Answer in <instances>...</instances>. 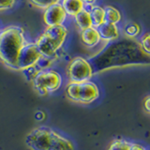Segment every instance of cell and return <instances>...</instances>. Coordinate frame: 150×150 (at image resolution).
Returning <instances> with one entry per match:
<instances>
[{
	"label": "cell",
	"instance_id": "8992f818",
	"mask_svg": "<svg viewBox=\"0 0 150 150\" xmlns=\"http://www.w3.org/2000/svg\"><path fill=\"white\" fill-rule=\"evenodd\" d=\"M55 133L48 127H39L27 134L25 144L32 150H51Z\"/></svg>",
	"mask_w": 150,
	"mask_h": 150
},
{
	"label": "cell",
	"instance_id": "9c48e42d",
	"mask_svg": "<svg viewBox=\"0 0 150 150\" xmlns=\"http://www.w3.org/2000/svg\"><path fill=\"white\" fill-rule=\"evenodd\" d=\"M67 18V13L62 5L56 3L47 8L43 14V21L47 26L62 25Z\"/></svg>",
	"mask_w": 150,
	"mask_h": 150
},
{
	"label": "cell",
	"instance_id": "d4e9b609",
	"mask_svg": "<svg viewBox=\"0 0 150 150\" xmlns=\"http://www.w3.org/2000/svg\"><path fill=\"white\" fill-rule=\"evenodd\" d=\"M82 1L84 4H87V5H92L93 3H95L97 0H82Z\"/></svg>",
	"mask_w": 150,
	"mask_h": 150
},
{
	"label": "cell",
	"instance_id": "e0dca14e",
	"mask_svg": "<svg viewBox=\"0 0 150 150\" xmlns=\"http://www.w3.org/2000/svg\"><path fill=\"white\" fill-rule=\"evenodd\" d=\"M131 144L124 140H116L110 145L109 150H129Z\"/></svg>",
	"mask_w": 150,
	"mask_h": 150
},
{
	"label": "cell",
	"instance_id": "7a4b0ae2",
	"mask_svg": "<svg viewBox=\"0 0 150 150\" xmlns=\"http://www.w3.org/2000/svg\"><path fill=\"white\" fill-rule=\"evenodd\" d=\"M26 44L23 29L17 25H11L0 32V60L13 69H18V56Z\"/></svg>",
	"mask_w": 150,
	"mask_h": 150
},
{
	"label": "cell",
	"instance_id": "8fae6325",
	"mask_svg": "<svg viewBox=\"0 0 150 150\" xmlns=\"http://www.w3.org/2000/svg\"><path fill=\"white\" fill-rule=\"evenodd\" d=\"M81 40L83 43L87 47H95L100 41L101 38L98 29L95 27H89L82 31Z\"/></svg>",
	"mask_w": 150,
	"mask_h": 150
},
{
	"label": "cell",
	"instance_id": "603a6c76",
	"mask_svg": "<svg viewBox=\"0 0 150 150\" xmlns=\"http://www.w3.org/2000/svg\"><path fill=\"white\" fill-rule=\"evenodd\" d=\"M46 117V115H45V112H42V111H38L36 114H35V118L37 120H43L44 118Z\"/></svg>",
	"mask_w": 150,
	"mask_h": 150
},
{
	"label": "cell",
	"instance_id": "ffe728a7",
	"mask_svg": "<svg viewBox=\"0 0 150 150\" xmlns=\"http://www.w3.org/2000/svg\"><path fill=\"white\" fill-rule=\"evenodd\" d=\"M40 70H41L39 67H38L37 65L35 66H32V67L28 68L25 70H23V74L25 75V77L27 78V80H31V81H33V79L35 78V76L38 74V72L40 71Z\"/></svg>",
	"mask_w": 150,
	"mask_h": 150
},
{
	"label": "cell",
	"instance_id": "7c38bea8",
	"mask_svg": "<svg viewBox=\"0 0 150 150\" xmlns=\"http://www.w3.org/2000/svg\"><path fill=\"white\" fill-rule=\"evenodd\" d=\"M62 7L67 15L75 16L84 8V3L82 0H62Z\"/></svg>",
	"mask_w": 150,
	"mask_h": 150
},
{
	"label": "cell",
	"instance_id": "277c9868",
	"mask_svg": "<svg viewBox=\"0 0 150 150\" xmlns=\"http://www.w3.org/2000/svg\"><path fill=\"white\" fill-rule=\"evenodd\" d=\"M66 95L72 101L89 104L98 98L100 89L95 83L90 81L83 83L70 82L66 88Z\"/></svg>",
	"mask_w": 150,
	"mask_h": 150
},
{
	"label": "cell",
	"instance_id": "ba28073f",
	"mask_svg": "<svg viewBox=\"0 0 150 150\" xmlns=\"http://www.w3.org/2000/svg\"><path fill=\"white\" fill-rule=\"evenodd\" d=\"M42 55L36 43H26L19 54L17 68L19 70H25L37 65Z\"/></svg>",
	"mask_w": 150,
	"mask_h": 150
},
{
	"label": "cell",
	"instance_id": "5b68a950",
	"mask_svg": "<svg viewBox=\"0 0 150 150\" xmlns=\"http://www.w3.org/2000/svg\"><path fill=\"white\" fill-rule=\"evenodd\" d=\"M33 86L41 96L56 91L62 84L61 75L53 69H41L33 79Z\"/></svg>",
	"mask_w": 150,
	"mask_h": 150
},
{
	"label": "cell",
	"instance_id": "52a82bcc",
	"mask_svg": "<svg viewBox=\"0 0 150 150\" xmlns=\"http://www.w3.org/2000/svg\"><path fill=\"white\" fill-rule=\"evenodd\" d=\"M68 74L71 83H83L90 80L94 71L88 60L83 57H75L69 65Z\"/></svg>",
	"mask_w": 150,
	"mask_h": 150
},
{
	"label": "cell",
	"instance_id": "3957f363",
	"mask_svg": "<svg viewBox=\"0 0 150 150\" xmlns=\"http://www.w3.org/2000/svg\"><path fill=\"white\" fill-rule=\"evenodd\" d=\"M67 35L68 29L64 25L47 26L36 41V45L41 55L47 58H53L63 45Z\"/></svg>",
	"mask_w": 150,
	"mask_h": 150
},
{
	"label": "cell",
	"instance_id": "d6986e66",
	"mask_svg": "<svg viewBox=\"0 0 150 150\" xmlns=\"http://www.w3.org/2000/svg\"><path fill=\"white\" fill-rule=\"evenodd\" d=\"M34 6L40 8H47L52 5H54L59 2V0H28Z\"/></svg>",
	"mask_w": 150,
	"mask_h": 150
},
{
	"label": "cell",
	"instance_id": "9a60e30c",
	"mask_svg": "<svg viewBox=\"0 0 150 150\" xmlns=\"http://www.w3.org/2000/svg\"><path fill=\"white\" fill-rule=\"evenodd\" d=\"M105 22L112 23H118L121 21V13L118 9L112 6H107L105 8Z\"/></svg>",
	"mask_w": 150,
	"mask_h": 150
},
{
	"label": "cell",
	"instance_id": "44dd1931",
	"mask_svg": "<svg viewBox=\"0 0 150 150\" xmlns=\"http://www.w3.org/2000/svg\"><path fill=\"white\" fill-rule=\"evenodd\" d=\"M16 0H0V11L13 8Z\"/></svg>",
	"mask_w": 150,
	"mask_h": 150
},
{
	"label": "cell",
	"instance_id": "30bf717a",
	"mask_svg": "<svg viewBox=\"0 0 150 150\" xmlns=\"http://www.w3.org/2000/svg\"><path fill=\"white\" fill-rule=\"evenodd\" d=\"M97 29L98 33H100V38L104 40L112 41L116 40L119 36L118 27H117L116 25L112 23H108V22L103 23Z\"/></svg>",
	"mask_w": 150,
	"mask_h": 150
},
{
	"label": "cell",
	"instance_id": "cb8c5ba5",
	"mask_svg": "<svg viewBox=\"0 0 150 150\" xmlns=\"http://www.w3.org/2000/svg\"><path fill=\"white\" fill-rule=\"evenodd\" d=\"M129 150H146V149L139 144H131Z\"/></svg>",
	"mask_w": 150,
	"mask_h": 150
},
{
	"label": "cell",
	"instance_id": "7402d4cb",
	"mask_svg": "<svg viewBox=\"0 0 150 150\" xmlns=\"http://www.w3.org/2000/svg\"><path fill=\"white\" fill-rule=\"evenodd\" d=\"M144 111L150 114V96H147L144 98Z\"/></svg>",
	"mask_w": 150,
	"mask_h": 150
},
{
	"label": "cell",
	"instance_id": "5bb4252c",
	"mask_svg": "<svg viewBox=\"0 0 150 150\" xmlns=\"http://www.w3.org/2000/svg\"><path fill=\"white\" fill-rule=\"evenodd\" d=\"M89 12L91 15L93 27L98 28L103 23H105V9L103 8L100 6H92Z\"/></svg>",
	"mask_w": 150,
	"mask_h": 150
},
{
	"label": "cell",
	"instance_id": "6da1fadb",
	"mask_svg": "<svg viewBox=\"0 0 150 150\" xmlns=\"http://www.w3.org/2000/svg\"><path fill=\"white\" fill-rule=\"evenodd\" d=\"M94 72L124 66L150 64V55L141 48L139 42L131 39L111 42L98 54L88 60Z\"/></svg>",
	"mask_w": 150,
	"mask_h": 150
},
{
	"label": "cell",
	"instance_id": "4fadbf2b",
	"mask_svg": "<svg viewBox=\"0 0 150 150\" xmlns=\"http://www.w3.org/2000/svg\"><path fill=\"white\" fill-rule=\"evenodd\" d=\"M74 19H75L76 25L79 26V28L82 31L93 26L90 12H89V11H86V8H83L82 11H80L77 14V15H75Z\"/></svg>",
	"mask_w": 150,
	"mask_h": 150
},
{
	"label": "cell",
	"instance_id": "2e32d148",
	"mask_svg": "<svg viewBox=\"0 0 150 150\" xmlns=\"http://www.w3.org/2000/svg\"><path fill=\"white\" fill-rule=\"evenodd\" d=\"M125 33L129 38H135L140 33V26L135 23H129L125 26Z\"/></svg>",
	"mask_w": 150,
	"mask_h": 150
},
{
	"label": "cell",
	"instance_id": "ac0fdd59",
	"mask_svg": "<svg viewBox=\"0 0 150 150\" xmlns=\"http://www.w3.org/2000/svg\"><path fill=\"white\" fill-rule=\"evenodd\" d=\"M139 43L145 54L150 55V32L145 33L140 39Z\"/></svg>",
	"mask_w": 150,
	"mask_h": 150
}]
</instances>
